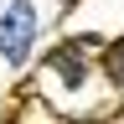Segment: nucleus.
Listing matches in <instances>:
<instances>
[{"mask_svg": "<svg viewBox=\"0 0 124 124\" xmlns=\"http://www.w3.org/2000/svg\"><path fill=\"white\" fill-rule=\"evenodd\" d=\"M31 41H36V10H31V0H16L0 16V57L5 62H26Z\"/></svg>", "mask_w": 124, "mask_h": 124, "instance_id": "1", "label": "nucleus"}, {"mask_svg": "<svg viewBox=\"0 0 124 124\" xmlns=\"http://www.w3.org/2000/svg\"><path fill=\"white\" fill-rule=\"evenodd\" d=\"M108 72H114L119 83H124V36H119L114 46H108Z\"/></svg>", "mask_w": 124, "mask_h": 124, "instance_id": "2", "label": "nucleus"}]
</instances>
